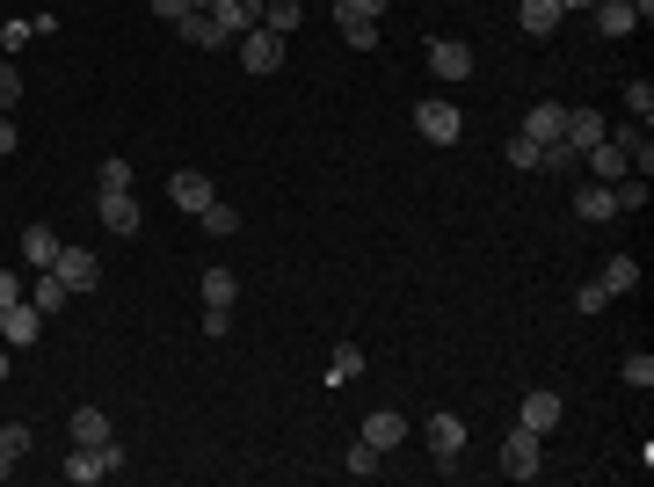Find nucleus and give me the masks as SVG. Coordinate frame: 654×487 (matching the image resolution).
<instances>
[{"label":"nucleus","instance_id":"nucleus-7","mask_svg":"<svg viewBox=\"0 0 654 487\" xmlns=\"http://www.w3.org/2000/svg\"><path fill=\"white\" fill-rule=\"evenodd\" d=\"M560 415H568V401H560V393H552V385H531V393H524V430H538V436H552L560 430Z\"/></svg>","mask_w":654,"mask_h":487},{"label":"nucleus","instance_id":"nucleus-45","mask_svg":"<svg viewBox=\"0 0 654 487\" xmlns=\"http://www.w3.org/2000/svg\"><path fill=\"white\" fill-rule=\"evenodd\" d=\"M8 371H15V364H8V349H0V385H8Z\"/></svg>","mask_w":654,"mask_h":487},{"label":"nucleus","instance_id":"nucleus-11","mask_svg":"<svg viewBox=\"0 0 654 487\" xmlns=\"http://www.w3.org/2000/svg\"><path fill=\"white\" fill-rule=\"evenodd\" d=\"M36 335H44V314H36L30 298H22V306H8V314H0V342H8V349H30Z\"/></svg>","mask_w":654,"mask_h":487},{"label":"nucleus","instance_id":"nucleus-10","mask_svg":"<svg viewBox=\"0 0 654 487\" xmlns=\"http://www.w3.org/2000/svg\"><path fill=\"white\" fill-rule=\"evenodd\" d=\"M211 197H219V190H211V174H197V168L168 174V204H175V211H190V219H197V211H204Z\"/></svg>","mask_w":654,"mask_h":487},{"label":"nucleus","instance_id":"nucleus-46","mask_svg":"<svg viewBox=\"0 0 654 487\" xmlns=\"http://www.w3.org/2000/svg\"><path fill=\"white\" fill-rule=\"evenodd\" d=\"M190 8H211V0H190Z\"/></svg>","mask_w":654,"mask_h":487},{"label":"nucleus","instance_id":"nucleus-24","mask_svg":"<svg viewBox=\"0 0 654 487\" xmlns=\"http://www.w3.org/2000/svg\"><path fill=\"white\" fill-rule=\"evenodd\" d=\"M109 436L117 430H109L103 407H73V444H109Z\"/></svg>","mask_w":654,"mask_h":487},{"label":"nucleus","instance_id":"nucleus-6","mask_svg":"<svg viewBox=\"0 0 654 487\" xmlns=\"http://www.w3.org/2000/svg\"><path fill=\"white\" fill-rule=\"evenodd\" d=\"M52 277L66 284V292H95V277H103V262H95V247H59Z\"/></svg>","mask_w":654,"mask_h":487},{"label":"nucleus","instance_id":"nucleus-20","mask_svg":"<svg viewBox=\"0 0 654 487\" xmlns=\"http://www.w3.org/2000/svg\"><path fill=\"white\" fill-rule=\"evenodd\" d=\"M560 139H568L574 153H589V146L603 139V117H597V109H568V131H560Z\"/></svg>","mask_w":654,"mask_h":487},{"label":"nucleus","instance_id":"nucleus-48","mask_svg":"<svg viewBox=\"0 0 654 487\" xmlns=\"http://www.w3.org/2000/svg\"><path fill=\"white\" fill-rule=\"evenodd\" d=\"M0 480H8V473H0Z\"/></svg>","mask_w":654,"mask_h":487},{"label":"nucleus","instance_id":"nucleus-40","mask_svg":"<svg viewBox=\"0 0 654 487\" xmlns=\"http://www.w3.org/2000/svg\"><path fill=\"white\" fill-rule=\"evenodd\" d=\"M225 328H233V306H204V335H211V342H219Z\"/></svg>","mask_w":654,"mask_h":487},{"label":"nucleus","instance_id":"nucleus-8","mask_svg":"<svg viewBox=\"0 0 654 487\" xmlns=\"http://www.w3.org/2000/svg\"><path fill=\"white\" fill-rule=\"evenodd\" d=\"M414 131H422V139L430 146H458V131H465V117L451 103H422L414 109Z\"/></svg>","mask_w":654,"mask_h":487},{"label":"nucleus","instance_id":"nucleus-32","mask_svg":"<svg viewBox=\"0 0 654 487\" xmlns=\"http://www.w3.org/2000/svg\"><path fill=\"white\" fill-rule=\"evenodd\" d=\"M619 371H625V385H633V393H647V385H654V357H647V349H633Z\"/></svg>","mask_w":654,"mask_h":487},{"label":"nucleus","instance_id":"nucleus-42","mask_svg":"<svg viewBox=\"0 0 654 487\" xmlns=\"http://www.w3.org/2000/svg\"><path fill=\"white\" fill-rule=\"evenodd\" d=\"M342 8H349V15H371V22H379L386 8H393V0H342Z\"/></svg>","mask_w":654,"mask_h":487},{"label":"nucleus","instance_id":"nucleus-21","mask_svg":"<svg viewBox=\"0 0 654 487\" xmlns=\"http://www.w3.org/2000/svg\"><path fill=\"white\" fill-rule=\"evenodd\" d=\"M30 444H36L30 422H8V430H0V473H15V458H30Z\"/></svg>","mask_w":654,"mask_h":487},{"label":"nucleus","instance_id":"nucleus-28","mask_svg":"<svg viewBox=\"0 0 654 487\" xmlns=\"http://www.w3.org/2000/svg\"><path fill=\"white\" fill-rule=\"evenodd\" d=\"M197 226H204L211 241H225V233H241V211H233V204H219V197H211V204L197 211Z\"/></svg>","mask_w":654,"mask_h":487},{"label":"nucleus","instance_id":"nucleus-26","mask_svg":"<svg viewBox=\"0 0 654 487\" xmlns=\"http://www.w3.org/2000/svg\"><path fill=\"white\" fill-rule=\"evenodd\" d=\"M22 255H30L36 269H52V262H59V233L52 226H22Z\"/></svg>","mask_w":654,"mask_h":487},{"label":"nucleus","instance_id":"nucleus-27","mask_svg":"<svg viewBox=\"0 0 654 487\" xmlns=\"http://www.w3.org/2000/svg\"><path fill=\"white\" fill-rule=\"evenodd\" d=\"M298 22H306V8H298V0H262V30H276V36H292Z\"/></svg>","mask_w":654,"mask_h":487},{"label":"nucleus","instance_id":"nucleus-3","mask_svg":"<svg viewBox=\"0 0 654 487\" xmlns=\"http://www.w3.org/2000/svg\"><path fill=\"white\" fill-rule=\"evenodd\" d=\"M422 444L436 452V473H458V458H465V422L451 415V407H436V415L422 422Z\"/></svg>","mask_w":654,"mask_h":487},{"label":"nucleus","instance_id":"nucleus-22","mask_svg":"<svg viewBox=\"0 0 654 487\" xmlns=\"http://www.w3.org/2000/svg\"><path fill=\"white\" fill-rule=\"evenodd\" d=\"M335 22H342V36H349V52H371V44H379V22H371V15H349L342 0H335Z\"/></svg>","mask_w":654,"mask_h":487},{"label":"nucleus","instance_id":"nucleus-41","mask_svg":"<svg viewBox=\"0 0 654 487\" xmlns=\"http://www.w3.org/2000/svg\"><path fill=\"white\" fill-rule=\"evenodd\" d=\"M22 298H30V292H22V284L8 277V269H0V314H8V306H22Z\"/></svg>","mask_w":654,"mask_h":487},{"label":"nucleus","instance_id":"nucleus-36","mask_svg":"<svg viewBox=\"0 0 654 487\" xmlns=\"http://www.w3.org/2000/svg\"><path fill=\"white\" fill-rule=\"evenodd\" d=\"M15 103H22V73L8 66V59H0V117H8V109H15Z\"/></svg>","mask_w":654,"mask_h":487},{"label":"nucleus","instance_id":"nucleus-30","mask_svg":"<svg viewBox=\"0 0 654 487\" xmlns=\"http://www.w3.org/2000/svg\"><path fill=\"white\" fill-rule=\"evenodd\" d=\"M197 292H204V306H233V298H241V284H233V269H204V284H197Z\"/></svg>","mask_w":654,"mask_h":487},{"label":"nucleus","instance_id":"nucleus-35","mask_svg":"<svg viewBox=\"0 0 654 487\" xmlns=\"http://www.w3.org/2000/svg\"><path fill=\"white\" fill-rule=\"evenodd\" d=\"M379 458H386V452H371L363 436H357V444H349V473H357V480H371V473H379Z\"/></svg>","mask_w":654,"mask_h":487},{"label":"nucleus","instance_id":"nucleus-17","mask_svg":"<svg viewBox=\"0 0 654 487\" xmlns=\"http://www.w3.org/2000/svg\"><path fill=\"white\" fill-rule=\"evenodd\" d=\"M560 15H568L560 0H517V22H524V36H552V30H560Z\"/></svg>","mask_w":654,"mask_h":487},{"label":"nucleus","instance_id":"nucleus-19","mask_svg":"<svg viewBox=\"0 0 654 487\" xmlns=\"http://www.w3.org/2000/svg\"><path fill=\"white\" fill-rule=\"evenodd\" d=\"M574 211H582L589 226H603V219H619V204H611V182H582V190H574Z\"/></svg>","mask_w":654,"mask_h":487},{"label":"nucleus","instance_id":"nucleus-25","mask_svg":"<svg viewBox=\"0 0 654 487\" xmlns=\"http://www.w3.org/2000/svg\"><path fill=\"white\" fill-rule=\"evenodd\" d=\"M603 292H611V298H619V292H633V284H640V255H611V262H603Z\"/></svg>","mask_w":654,"mask_h":487},{"label":"nucleus","instance_id":"nucleus-1","mask_svg":"<svg viewBox=\"0 0 654 487\" xmlns=\"http://www.w3.org/2000/svg\"><path fill=\"white\" fill-rule=\"evenodd\" d=\"M117 466H124V444L109 436V444H73V452H66V466H59V473H66L73 487H95V480H109Z\"/></svg>","mask_w":654,"mask_h":487},{"label":"nucleus","instance_id":"nucleus-39","mask_svg":"<svg viewBox=\"0 0 654 487\" xmlns=\"http://www.w3.org/2000/svg\"><path fill=\"white\" fill-rule=\"evenodd\" d=\"M603 306H611V292H603V284H582V292H574V314H603Z\"/></svg>","mask_w":654,"mask_h":487},{"label":"nucleus","instance_id":"nucleus-47","mask_svg":"<svg viewBox=\"0 0 654 487\" xmlns=\"http://www.w3.org/2000/svg\"><path fill=\"white\" fill-rule=\"evenodd\" d=\"M0 59H8V44H0Z\"/></svg>","mask_w":654,"mask_h":487},{"label":"nucleus","instance_id":"nucleus-14","mask_svg":"<svg viewBox=\"0 0 654 487\" xmlns=\"http://www.w3.org/2000/svg\"><path fill=\"white\" fill-rule=\"evenodd\" d=\"M582 160H589V182H619V174H633V168H625V146H619V139H597Z\"/></svg>","mask_w":654,"mask_h":487},{"label":"nucleus","instance_id":"nucleus-13","mask_svg":"<svg viewBox=\"0 0 654 487\" xmlns=\"http://www.w3.org/2000/svg\"><path fill=\"white\" fill-rule=\"evenodd\" d=\"M560 131H568V103H531V117H524V139L552 146Z\"/></svg>","mask_w":654,"mask_h":487},{"label":"nucleus","instance_id":"nucleus-16","mask_svg":"<svg viewBox=\"0 0 654 487\" xmlns=\"http://www.w3.org/2000/svg\"><path fill=\"white\" fill-rule=\"evenodd\" d=\"M211 15H219L225 36H247L262 22V0H211Z\"/></svg>","mask_w":654,"mask_h":487},{"label":"nucleus","instance_id":"nucleus-9","mask_svg":"<svg viewBox=\"0 0 654 487\" xmlns=\"http://www.w3.org/2000/svg\"><path fill=\"white\" fill-rule=\"evenodd\" d=\"M175 30H182V44H197V52H225V44H233V36L219 30V15H211V8H182V22H175Z\"/></svg>","mask_w":654,"mask_h":487},{"label":"nucleus","instance_id":"nucleus-31","mask_svg":"<svg viewBox=\"0 0 654 487\" xmlns=\"http://www.w3.org/2000/svg\"><path fill=\"white\" fill-rule=\"evenodd\" d=\"M349 379H363V349H335V357H327V385H349Z\"/></svg>","mask_w":654,"mask_h":487},{"label":"nucleus","instance_id":"nucleus-15","mask_svg":"<svg viewBox=\"0 0 654 487\" xmlns=\"http://www.w3.org/2000/svg\"><path fill=\"white\" fill-rule=\"evenodd\" d=\"M430 73H436V81H465V73H473V52L451 44V36H436V44H430Z\"/></svg>","mask_w":654,"mask_h":487},{"label":"nucleus","instance_id":"nucleus-12","mask_svg":"<svg viewBox=\"0 0 654 487\" xmlns=\"http://www.w3.org/2000/svg\"><path fill=\"white\" fill-rule=\"evenodd\" d=\"M363 444H371V452H393V444H408V415H393V407L363 415Z\"/></svg>","mask_w":654,"mask_h":487},{"label":"nucleus","instance_id":"nucleus-44","mask_svg":"<svg viewBox=\"0 0 654 487\" xmlns=\"http://www.w3.org/2000/svg\"><path fill=\"white\" fill-rule=\"evenodd\" d=\"M15 146H22V131H15V124H8V117H0V160L15 153Z\"/></svg>","mask_w":654,"mask_h":487},{"label":"nucleus","instance_id":"nucleus-5","mask_svg":"<svg viewBox=\"0 0 654 487\" xmlns=\"http://www.w3.org/2000/svg\"><path fill=\"white\" fill-rule=\"evenodd\" d=\"M95 211H103V233H117V241H131V233L146 226V211H138L131 190H103V197H95Z\"/></svg>","mask_w":654,"mask_h":487},{"label":"nucleus","instance_id":"nucleus-33","mask_svg":"<svg viewBox=\"0 0 654 487\" xmlns=\"http://www.w3.org/2000/svg\"><path fill=\"white\" fill-rule=\"evenodd\" d=\"M95 190H131V160H103V168H95Z\"/></svg>","mask_w":654,"mask_h":487},{"label":"nucleus","instance_id":"nucleus-43","mask_svg":"<svg viewBox=\"0 0 654 487\" xmlns=\"http://www.w3.org/2000/svg\"><path fill=\"white\" fill-rule=\"evenodd\" d=\"M146 8H154L160 22H182V8H190V0H146Z\"/></svg>","mask_w":654,"mask_h":487},{"label":"nucleus","instance_id":"nucleus-2","mask_svg":"<svg viewBox=\"0 0 654 487\" xmlns=\"http://www.w3.org/2000/svg\"><path fill=\"white\" fill-rule=\"evenodd\" d=\"M502 473H509V480H538V473H546V436L517 422V430L502 436Z\"/></svg>","mask_w":654,"mask_h":487},{"label":"nucleus","instance_id":"nucleus-4","mask_svg":"<svg viewBox=\"0 0 654 487\" xmlns=\"http://www.w3.org/2000/svg\"><path fill=\"white\" fill-rule=\"evenodd\" d=\"M233 52H241V66H247V73H276V66H284V36L255 22L247 36H233Z\"/></svg>","mask_w":654,"mask_h":487},{"label":"nucleus","instance_id":"nucleus-23","mask_svg":"<svg viewBox=\"0 0 654 487\" xmlns=\"http://www.w3.org/2000/svg\"><path fill=\"white\" fill-rule=\"evenodd\" d=\"M66 298H73V292H66V284H59V277H52V269H36V284H30V306H36V314L52 320V314H59V306H66Z\"/></svg>","mask_w":654,"mask_h":487},{"label":"nucleus","instance_id":"nucleus-29","mask_svg":"<svg viewBox=\"0 0 654 487\" xmlns=\"http://www.w3.org/2000/svg\"><path fill=\"white\" fill-rule=\"evenodd\" d=\"M611 204L619 211H647V174H619V182H611Z\"/></svg>","mask_w":654,"mask_h":487},{"label":"nucleus","instance_id":"nucleus-34","mask_svg":"<svg viewBox=\"0 0 654 487\" xmlns=\"http://www.w3.org/2000/svg\"><path fill=\"white\" fill-rule=\"evenodd\" d=\"M30 36H36V15H15V22H0V44H8V52H22Z\"/></svg>","mask_w":654,"mask_h":487},{"label":"nucleus","instance_id":"nucleus-38","mask_svg":"<svg viewBox=\"0 0 654 487\" xmlns=\"http://www.w3.org/2000/svg\"><path fill=\"white\" fill-rule=\"evenodd\" d=\"M509 168L531 174V168H538V139H524V131H517V139H509Z\"/></svg>","mask_w":654,"mask_h":487},{"label":"nucleus","instance_id":"nucleus-37","mask_svg":"<svg viewBox=\"0 0 654 487\" xmlns=\"http://www.w3.org/2000/svg\"><path fill=\"white\" fill-rule=\"evenodd\" d=\"M625 109L647 124V117H654V87H647V81H633V87H625Z\"/></svg>","mask_w":654,"mask_h":487},{"label":"nucleus","instance_id":"nucleus-18","mask_svg":"<svg viewBox=\"0 0 654 487\" xmlns=\"http://www.w3.org/2000/svg\"><path fill=\"white\" fill-rule=\"evenodd\" d=\"M589 15H597V30H603V36H633V30H640V15H633V0H597V8H589Z\"/></svg>","mask_w":654,"mask_h":487}]
</instances>
